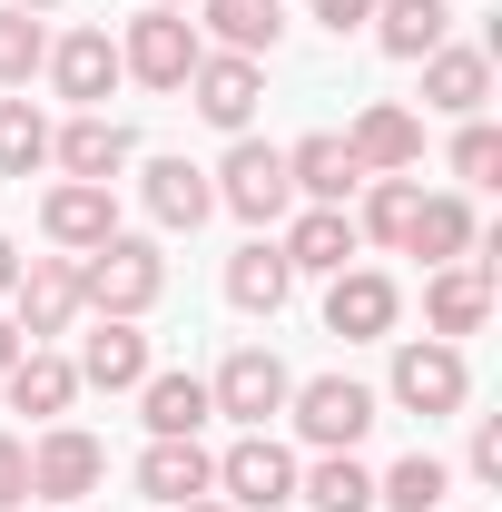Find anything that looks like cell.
I'll return each instance as SVG.
<instances>
[{"instance_id": "obj_40", "label": "cell", "mask_w": 502, "mask_h": 512, "mask_svg": "<svg viewBox=\"0 0 502 512\" xmlns=\"http://www.w3.org/2000/svg\"><path fill=\"white\" fill-rule=\"evenodd\" d=\"M178 512H237V503H207V493H197V503H178Z\"/></svg>"}, {"instance_id": "obj_37", "label": "cell", "mask_w": 502, "mask_h": 512, "mask_svg": "<svg viewBox=\"0 0 502 512\" xmlns=\"http://www.w3.org/2000/svg\"><path fill=\"white\" fill-rule=\"evenodd\" d=\"M315 20L345 40V30H365V20H375V0H315Z\"/></svg>"}, {"instance_id": "obj_32", "label": "cell", "mask_w": 502, "mask_h": 512, "mask_svg": "<svg viewBox=\"0 0 502 512\" xmlns=\"http://www.w3.org/2000/svg\"><path fill=\"white\" fill-rule=\"evenodd\" d=\"M30 69H50V30L30 10H0V89H30Z\"/></svg>"}, {"instance_id": "obj_42", "label": "cell", "mask_w": 502, "mask_h": 512, "mask_svg": "<svg viewBox=\"0 0 502 512\" xmlns=\"http://www.w3.org/2000/svg\"><path fill=\"white\" fill-rule=\"evenodd\" d=\"M148 10H188V0H148Z\"/></svg>"}, {"instance_id": "obj_31", "label": "cell", "mask_w": 502, "mask_h": 512, "mask_svg": "<svg viewBox=\"0 0 502 512\" xmlns=\"http://www.w3.org/2000/svg\"><path fill=\"white\" fill-rule=\"evenodd\" d=\"M40 158H50V119L30 99H0V178H30Z\"/></svg>"}, {"instance_id": "obj_24", "label": "cell", "mask_w": 502, "mask_h": 512, "mask_svg": "<svg viewBox=\"0 0 502 512\" xmlns=\"http://www.w3.org/2000/svg\"><path fill=\"white\" fill-rule=\"evenodd\" d=\"M296 296V266H286V247L276 237H256V247L227 256V306H247V316H276Z\"/></svg>"}, {"instance_id": "obj_27", "label": "cell", "mask_w": 502, "mask_h": 512, "mask_svg": "<svg viewBox=\"0 0 502 512\" xmlns=\"http://www.w3.org/2000/svg\"><path fill=\"white\" fill-rule=\"evenodd\" d=\"M197 10H207L217 50H237V60H266V50H276V30H286V20H276V0H197Z\"/></svg>"}, {"instance_id": "obj_18", "label": "cell", "mask_w": 502, "mask_h": 512, "mask_svg": "<svg viewBox=\"0 0 502 512\" xmlns=\"http://www.w3.org/2000/svg\"><path fill=\"white\" fill-rule=\"evenodd\" d=\"M50 79H60V99L99 109V99L128 79V69H119V40H109V30H69L60 50H50Z\"/></svg>"}, {"instance_id": "obj_30", "label": "cell", "mask_w": 502, "mask_h": 512, "mask_svg": "<svg viewBox=\"0 0 502 512\" xmlns=\"http://www.w3.org/2000/svg\"><path fill=\"white\" fill-rule=\"evenodd\" d=\"M443 493H453V473H443L434 453H404V463L375 483V503H394V512H443Z\"/></svg>"}, {"instance_id": "obj_22", "label": "cell", "mask_w": 502, "mask_h": 512, "mask_svg": "<svg viewBox=\"0 0 502 512\" xmlns=\"http://www.w3.org/2000/svg\"><path fill=\"white\" fill-rule=\"evenodd\" d=\"M483 99H493V50H424V109L473 119Z\"/></svg>"}, {"instance_id": "obj_36", "label": "cell", "mask_w": 502, "mask_h": 512, "mask_svg": "<svg viewBox=\"0 0 502 512\" xmlns=\"http://www.w3.org/2000/svg\"><path fill=\"white\" fill-rule=\"evenodd\" d=\"M473 483H502V424H493V414L473 424Z\"/></svg>"}, {"instance_id": "obj_5", "label": "cell", "mask_w": 502, "mask_h": 512, "mask_svg": "<svg viewBox=\"0 0 502 512\" xmlns=\"http://www.w3.org/2000/svg\"><path fill=\"white\" fill-rule=\"evenodd\" d=\"M463 394H473V375H463V345H443V335H424V345H394V404L404 414H463Z\"/></svg>"}, {"instance_id": "obj_15", "label": "cell", "mask_w": 502, "mask_h": 512, "mask_svg": "<svg viewBox=\"0 0 502 512\" xmlns=\"http://www.w3.org/2000/svg\"><path fill=\"white\" fill-rule=\"evenodd\" d=\"M50 158H60L69 178H89V188H109V178H119L128 158H138V138H128L119 119H99V109H89V119L50 128Z\"/></svg>"}, {"instance_id": "obj_1", "label": "cell", "mask_w": 502, "mask_h": 512, "mask_svg": "<svg viewBox=\"0 0 502 512\" xmlns=\"http://www.w3.org/2000/svg\"><path fill=\"white\" fill-rule=\"evenodd\" d=\"M168 296V256L148 247V237H99V247L79 256V306H99V316H148Z\"/></svg>"}, {"instance_id": "obj_14", "label": "cell", "mask_w": 502, "mask_h": 512, "mask_svg": "<svg viewBox=\"0 0 502 512\" xmlns=\"http://www.w3.org/2000/svg\"><path fill=\"white\" fill-rule=\"evenodd\" d=\"M394 316H404V296H394V276H375V266H345V276L325 286V325H335L345 345H365V335H384Z\"/></svg>"}, {"instance_id": "obj_41", "label": "cell", "mask_w": 502, "mask_h": 512, "mask_svg": "<svg viewBox=\"0 0 502 512\" xmlns=\"http://www.w3.org/2000/svg\"><path fill=\"white\" fill-rule=\"evenodd\" d=\"M10 10H60V0H10Z\"/></svg>"}, {"instance_id": "obj_29", "label": "cell", "mask_w": 502, "mask_h": 512, "mask_svg": "<svg viewBox=\"0 0 502 512\" xmlns=\"http://www.w3.org/2000/svg\"><path fill=\"white\" fill-rule=\"evenodd\" d=\"M296 493H306L315 512H375V473H365L355 453H325V463H315Z\"/></svg>"}, {"instance_id": "obj_35", "label": "cell", "mask_w": 502, "mask_h": 512, "mask_svg": "<svg viewBox=\"0 0 502 512\" xmlns=\"http://www.w3.org/2000/svg\"><path fill=\"white\" fill-rule=\"evenodd\" d=\"M10 503H30V444L20 434H0V512Z\"/></svg>"}, {"instance_id": "obj_19", "label": "cell", "mask_w": 502, "mask_h": 512, "mask_svg": "<svg viewBox=\"0 0 502 512\" xmlns=\"http://www.w3.org/2000/svg\"><path fill=\"white\" fill-rule=\"evenodd\" d=\"M276 247H286V266H296V276H345L365 237H355V217H345V207H306Z\"/></svg>"}, {"instance_id": "obj_39", "label": "cell", "mask_w": 502, "mask_h": 512, "mask_svg": "<svg viewBox=\"0 0 502 512\" xmlns=\"http://www.w3.org/2000/svg\"><path fill=\"white\" fill-rule=\"evenodd\" d=\"M10 286H20V247L0 237V296H10Z\"/></svg>"}, {"instance_id": "obj_38", "label": "cell", "mask_w": 502, "mask_h": 512, "mask_svg": "<svg viewBox=\"0 0 502 512\" xmlns=\"http://www.w3.org/2000/svg\"><path fill=\"white\" fill-rule=\"evenodd\" d=\"M20 345H30V335H20V325L0 316V375H10V365H20Z\"/></svg>"}, {"instance_id": "obj_8", "label": "cell", "mask_w": 502, "mask_h": 512, "mask_svg": "<svg viewBox=\"0 0 502 512\" xmlns=\"http://www.w3.org/2000/svg\"><path fill=\"white\" fill-rule=\"evenodd\" d=\"M217 493H227L237 512H276V503H296V453L266 444V434L227 444V453H217Z\"/></svg>"}, {"instance_id": "obj_3", "label": "cell", "mask_w": 502, "mask_h": 512, "mask_svg": "<svg viewBox=\"0 0 502 512\" xmlns=\"http://www.w3.org/2000/svg\"><path fill=\"white\" fill-rule=\"evenodd\" d=\"M197 60H207V50H197L188 10H138V20H128V40H119V69L138 79V89H188Z\"/></svg>"}, {"instance_id": "obj_34", "label": "cell", "mask_w": 502, "mask_h": 512, "mask_svg": "<svg viewBox=\"0 0 502 512\" xmlns=\"http://www.w3.org/2000/svg\"><path fill=\"white\" fill-rule=\"evenodd\" d=\"M453 178H473V188H493V178H502V128L463 119V138H453Z\"/></svg>"}, {"instance_id": "obj_12", "label": "cell", "mask_w": 502, "mask_h": 512, "mask_svg": "<svg viewBox=\"0 0 502 512\" xmlns=\"http://www.w3.org/2000/svg\"><path fill=\"white\" fill-rule=\"evenodd\" d=\"M286 188L306 197V207H345V197L365 188V168H355V148H345L335 128H315V138L286 148Z\"/></svg>"}, {"instance_id": "obj_10", "label": "cell", "mask_w": 502, "mask_h": 512, "mask_svg": "<svg viewBox=\"0 0 502 512\" xmlns=\"http://www.w3.org/2000/svg\"><path fill=\"white\" fill-rule=\"evenodd\" d=\"M10 306H20V335L40 345V335H69V316H79V256H30L20 266V286H10Z\"/></svg>"}, {"instance_id": "obj_20", "label": "cell", "mask_w": 502, "mask_h": 512, "mask_svg": "<svg viewBox=\"0 0 502 512\" xmlns=\"http://www.w3.org/2000/svg\"><path fill=\"white\" fill-rule=\"evenodd\" d=\"M10 414H40V424H60L69 404H79V365L50 355V345H20V365H10Z\"/></svg>"}, {"instance_id": "obj_9", "label": "cell", "mask_w": 502, "mask_h": 512, "mask_svg": "<svg viewBox=\"0 0 502 512\" xmlns=\"http://www.w3.org/2000/svg\"><path fill=\"white\" fill-rule=\"evenodd\" d=\"M188 99H197V119H207V128L247 138L256 99H266V69H256V60H237V50H207V60L188 69Z\"/></svg>"}, {"instance_id": "obj_2", "label": "cell", "mask_w": 502, "mask_h": 512, "mask_svg": "<svg viewBox=\"0 0 502 512\" xmlns=\"http://www.w3.org/2000/svg\"><path fill=\"white\" fill-rule=\"evenodd\" d=\"M286 414H296V434H306L315 453H355L365 434H375V394L355 375H315V384H296L286 394Z\"/></svg>"}, {"instance_id": "obj_21", "label": "cell", "mask_w": 502, "mask_h": 512, "mask_svg": "<svg viewBox=\"0 0 502 512\" xmlns=\"http://www.w3.org/2000/svg\"><path fill=\"white\" fill-rule=\"evenodd\" d=\"M424 316H434L443 345H453V335H483V316H493V266H434Z\"/></svg>"}, {"instance_id": "obj_25", "label": "cell", "mask_w": 502, "mask_h": 512, "mask_svg": "<svg viewBox=\"0 0 502 512\" xmlns=\"http://www.w3.org/2000/svg\"><path fill=\"white\" fill-rule=\"evenodd\" d=\"M443 30H453V10H443V0H375L384 60H424V50H443Z\"/></svg>"}, {"instance_id": "obj_23", "label": "cell", "mask_w": 502, "mask_h": 512, "mask_svg": "<svg viewBox=\"0 0 502 512\" xmlns=\"http://www.w3.org/2000/svg\"><path fill=\"white\" fill-rule=\"evenodd\" d=\"M138 197H148V217H158V227H197V217L217 207V178H207L197 158H148Z\"/></svg>"}, {"instance_id": "obj_4", "label": "cell", "mask_w": 502, "mask_h": 512, "mask_svg": "<svg viewBox=\"0 0 502 512\" xmlns=\"http://www.w3.org/2000/svg\"><path fill=\"white\" fill-rule=\"evenodd\" d=\"M207 178H217V207H237L247 227H276V217L296 207V188H286V148H266V138H237L227 168H207Z\"/></svg>"}, {"instance_id": "obj_28", "label": "cell", "mask_w": 502, "mask_h": 512, "mask_svg": "<svg viewBox=\"0 0 502 512\" xmlns=\"http://www.w3.org/2000/svg\"><path fill=\"white\" fill-rule=\"evenodd\" d=\"M138 404H148V434H197V424L217 414L197 375H148V384H138Z\"/></svg>"}, {"instance_id": "obj_16", "label": "cell", "mask_w": 502, "mask_h": 512, "mask_svg": "<svg viewBox=\"0 0 502 512\" xmlns=\"http://www.w3.org/2000/svg\"><path fill=\"white\" fill-rule=\"evenodd\" d=\"M40 227H50V247H99V237H119V197L89 188V178H60V188L40 197Z\"/></svg>"}, {"instance_id": "obj_17", "label": "cell", "mask_w": 502, "mask_h": 512, "mask_svg": "<svg viewBox=\"0 0 502 512\" xmlns=\"http://www.w3.org/2000/svg\"><path fill=\"white\" fill-rule=\"evenodd\" d=\"M79 384H99V394L148 384V335H138V316H99V325H89V345H79Z\"/></svg>"}, {"instance_id": "obj_7", "label": "cell", "mask_w": 502, "mask_h": 512, "mask_svg": "<svg viewBox=\"0 0 502 512\" xmlns=\"http://www.w3.org/2000/svg\"><path fill=\"white\" fill-rule=\"evenodd\" d=\"M99 473H109V453L89 424H50L40 444H30V493L40 503H79V493H99Z\"/></svg>"}, {"instance_id": "obj_26", "label": "cell", "mask_w": 502, "mask_h": 512, "mask_svg": "<svg viewBox=\"0 0 502 512\" xmlns=\"http://www.w3.org/2000/svg\"><path fill=\"white\" fill-rule=\"evenodd\" d=\"M404 247L424 256V266H463V247H473V207H463V197H424L414 227H404Z\"/></svg>"}, {"instance_id": "obj_6", "label": "cell", "mask_w": 502, "mask_h": 512, "mask_svg": "<svg viewBox=\"0 0 502 512\" xmlns=\"http://www.w3.org/2000/svg\"><path fill=\"white\" fill-rule=\"evenodd\" d=\"M286 394H296V375H286L266 345H237V355L217 365V384H207V404H217V414H237L247 434H266V424L286 414Z\"/></svg>"}, {"instance_id": "obj_13", "label": "cell", "mask_w": 502, "mask_h": 512, "mask_svg": "<svg viewBox=\"0 0 502 512\" xmlns=\"http://www.w3.org/2000/svg\"><path fill=\"white\" fill-rule=\"evenodd\" d=\"M345 148H355V168H365V178H404V168L424 158V119H414V109H394V99H375L365 119L345 128Z\"/></svg>"}, {"instance_id": "obj_33", "label": "cell", "mask_w": 502, "mask_h": 512, "mask_svg": "<svg viewBox=\"0 0 502 512\" xmlns=\"http://www.w3.org/2000/svg\"><path fill=\"white\" fill-rule=\"evenodd\" d=\"M414 207H424V188H414V178H375V197H365V227H355V237H375V247H404Z\"/></svg>"}, {"instance_id": "obj_11", "label": "cell", "mask_w": 502, "mask_h": 512, "mask_svg": "<svg viewBox=\"0 0 502 512\" xmlns=\"http://www.w3.org/2000/svg\"><path fill=\"white\" fill-rule=\"evenodd\" d=\"M138 493L148 503H197V493H217V453L197 444V434H148V453H138Z\"/></svg>"}]
</instances>
